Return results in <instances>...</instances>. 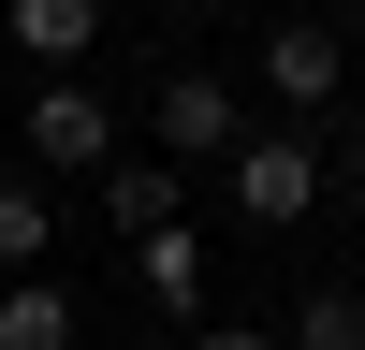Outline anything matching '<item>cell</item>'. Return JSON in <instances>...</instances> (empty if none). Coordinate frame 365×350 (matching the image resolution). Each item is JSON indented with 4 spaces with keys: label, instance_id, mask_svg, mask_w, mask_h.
<instances>
[{
    "label": "cell",
    "instance_id": "cell-1",
    "mask_svg": "<svg viewBox=\"0 0 365 350\" xmlns=\"http://www.w3.org/2000/svg\"><path fill=\"white\" fill-rule=\"evenodd\" d=\"M322 175H336V161H322L307 117H278V132L249 117V132H234V161H220V190H234V219H249V233H292V219L322 204Z\"/></svg>",
    "mask_w": 365,
    "mask_h": 350
},
{
    "label": "cell",
    "instance_id": "cell-2",
    "mask_svg": "<svg viewBox=\"0 0 365 350\" xmlns=\"http://www.w3.org/2000/svg\"><path fill=\"white\" fill-rule=\"evenodd\" d=\"M146 132H161L175 161H234V132H249V88L190 58V73H161V88H146Z\"/></svg>",
    "mask_w": 365,
    "mask_h": 350
},
{
    "label": "cell",
    "instance_id": "cell-3",
    "mask_svg": "<svg viewBox=\"0 0 365 350\" xmlns=\"http://www.w3.org/2000/svg\"><path fill=\"white\" fill-rule=\"evenodd\" d=\"M336 73H351V29L336 15H278L263 29V102L278 117H336Z\"/></svg>",
    "mask_w": 365,
    "mask_h": 350
},
{
    "label": "cell",
    "instance_id": "cell-4",
    "mask_svg": "<svg viewBox=\"0 0 365 350\" xmlns=\"http://www.w3.org/2000/svg\"><path fill=\"white\" fill-rule=\"evenodd\" d=\"M29 161L103 175V161H117V102H103L88 73H44V88H29Z\"/></svg>",
    "mask_w": 365,
    "mask_h": 350
},
{
    "label": "cell",
    "instance_id": "cell-5",
    "mask_svg": "<svg viewBox=\"0 0 365 350\" xmlns=\"http://www.w3.org/2000/svg\"><path fill=\"white\" fill-rule=\"evenodd\" d=\"M132 292H146L161 321H205V307H220V277H205V233H190V219L132 233Z\"/></svg>",
    "mask_w": 365,
    "mask_h": 350
},
{
    "label": "cell",
    "instance_id": "cell-6",
    "mask_svg": "<svg viewBox=\"0 0 365 350\" xmlns=\"http://www.w3.org/2000/svg\"><path fill=\"white\" fill-rule=\"evenodd\" d=\"M0 44L44 58V73H88L103 58V0H0Z\"/></svg>",
    "mask_w": 365,
    "mask_h": 350
},
{
    "label": "cell",
    "instance_id": "cell-7",
    "mask_svg": "<svg viewBox=\"0 0 365 350\" xmlns=\"http://www.w3.org/2000/svg\"><path fill=\"white\" fill-rule=\"evenodd\" d=\"M88 190H103V233H161V219H190V161H103Z\"/></svg>",
    "mask_w": 365,
    "mask_h": 350
},
{
    "label": "cell",
    "instance_id": "cell-8",
    "mask_svg": "<svg viewBox=\"0 0 365 350\" xmlns=\"http://www.w3.org/2000/svg\"><path fill=\"white\" fill-rule=\"evenodd\" d=\"M0 350H88L73 292H58V277H29V262H15V277H0Z\"/></svg>",
    "mask_w": 365,
    "mask_h": 350
},
{
    "label": "cell",
    "instance_id": "cell-9",
    "mask_svg": "<svg viewBox=\"0 0 365 350\" xmlns=\"http://www.w3.org/2000/svg\"><path fill=\"white\" fill-rule=\"evenodd\" d=\"M278 350H365V292H351V277H307L292 321H278Z\"/></svg>",
    "mask_w": 365,
    "mask_h": 350
},
{
    "label": "cell",
    "instance_id": "cell-10",
    "mask_svg": "<svg viewBox=\"0 0 365 350\" xmlns=\"http://www.w3.org/2000/svg\"><path fill=\"white\" fill-rule=\"evenodd\" d=\"M58 248V204L29 190V175H0V277H15V262H44Z\"/></svg>",
    "mask_w": 365,
    "mask_h": 350
},
{
    "label": "cell",
    "instance_id": "cell-11",
    "mask_svg": "<svg viewBox=\"0 0 365 350\" xmlns=\"http://www.w3.org/2000/svg\"><path fill=\"white\" fill-rule=\"evenodd\" d=\"M190 350H278V336H263V321H220V307H205V321H190Z\"/></svg>",
    "mask_w": 365,
    "mask_h": 350
},
{
    "label": "cell",
    "instance_id": "cell-12",
    "mask_svg": "<svg viewBox=\"0 0 365 350\" xmlns=\"http://www.w3.org/2000/svg\"><path fill=\"white\" fill-rule=\"evenodd\" d=\"M336 190H351V204H365V146H351V161H336Z\"/></svg>",
    "mask_w": 365,
    "mask_h": 350
},
{
    "label": "cell",
    "instance_id": "cell-13",
    "mask_svg": "<svg viewBox=\"0 0 365 350\" xmlns=\"http://www.w3.org/2000/svg\"><path fill=\"white\" fill-rule=\"evenodd\" d=\"M351 44H365V0H351Z\"/></svg>",
    "mask_w": 365,
    "mask_h": 350
},
{
    "label": "cell",
    "instance_id": "cell-14",
    "mask_svg": "<svg viewBox=\"0 0 365 350\" xmlns=\"http://www.w3.org/2000/svg\"><path fill=\"white\" fill-rule=\"evenodd\" d=\"M220 15H234V0H220Z\"/></svg>",
    "mask_w": 365,
    "mask_h": 350
}]
</instances>
